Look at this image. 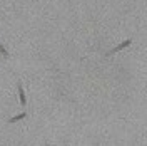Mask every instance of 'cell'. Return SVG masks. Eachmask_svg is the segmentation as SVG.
Masks as SVG:
<instances>
[{
  "mask_svg": "<svg viewBox=\"0 0 147 146\" xmlns=\"http://www.w3.org/2000/svg\"><path fill=\"white\" fill-rule=\"evenodd\" d=\"M130 44H132V40H130V39H129V40H124V42H122V44H119V46L115 47V49H112V50H109V52H107V55H112V54H115V52H120L122 49H125V47H129Z\"/></svg>",
  "mask_w": 147,
  "mask_h": 146,
  "instance_id": "obj_2",
  "label": "cell"
},
{
  "mask_svg": "<svg viewBox=\"0 0 147 146\" xmlns=\"http://www.w3.org/2000/svg\"><path fill=\"white\" fill-rule=\"evenodd\" d=\"M0 54L3 55V57H9V52H7V50H5V47L2 46V44H0Z\"/></svg>",
  "mask_w": 147,
  "mask_h": 146,
  "instance_id": "obj_4",
  "label": "cell"
},
{
  "mask_svg": "<svg viewBox=\"0 0 147 146\" xmlns=\"http://www.w3.org/2000/svg\"><path fill=\"white\" fill-rule=\"evenodd\" d=\"M24 118H27V113H20V114H17V116L10 118L9 123H10V124H13V123H17V121H20V119H24Z\"/></svg>",
  "mask_w": 147,
  "mask_h": 146,
  "instance_id": "obj_3",
  "label": "cell"
},
{
  "mask_svg": "<svg viewBox=\"0 0 147 146\" xmlns=\"http://www.w3.org/2000/svg\"><path fill=\"white\" fill-rule=\"evenodd\" d=\"M17 89H18V99H20V104H22V106H25V104H27V98H25V91H24L22 82H20V81L17 82Z\"/></svg>",
  "mask_w": 147,
  "mask_h": 146,
  "instance_id": "obj_1",
  "label": "cell"
}]
</instances>
